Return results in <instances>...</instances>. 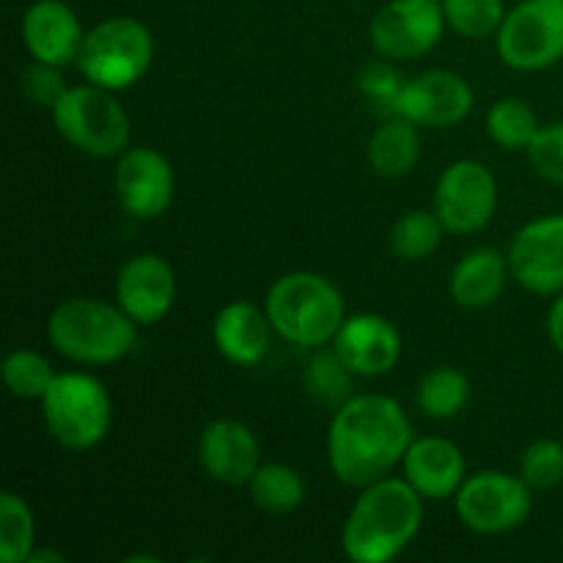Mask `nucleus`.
Masks as SVG:
<instances>
[{
  "instance_id": "nucleus-1",
  "label": "nucleus",
  "mask_w": 563,
  "mask_h": 563,
  "mask_svg": "<svg viewBox=\"0 0 563 563\" xmlns=\"http://www.w3.org/2000/svg\"><path fill=\"white\" fill-rule=\"evenodd\" d=\"M412 440V423L399 401L383 394L350 396L330 421V471L346 487L363 489L390 476Z\"/></svg>"
},
{
  "instance_id": "nucleus-2",
  "label": "nucleus",
  "mask_w": 563,
  "mask_h": 563,
  "mask_svg": "<svg viewBox=\"0 0 563 563\" xmlns=\"http://www.w3.org/2000/svg\"><path fill=\"white\" fill-rule=\"evenodd\" d=\"M423 498L407 478L385 476L361 489L341 528V550L352 563H388L416 542Z\"/></svg>"
},
{
  "instance_id": "nucleus-3",
  "label": "nucleus",
  "mask_w": 563,
  "mask_h": 563,
  "mask_svg": "<svg viewBox=\"0 0 563 563\" xmlns=\"http://www.w3.org/2000/svg\"><path fill=\"white\" fill-rule=\"evenodd\" d=\"M137 328L121 306L97 297H69L47 319V339L58 355L80 366H110L135 350Z\"/></svg>"
},
{
  "instance_id": "nucleus-4",
  "label": "nucleus",
  "mask_w": 563,
  "mask_h": 563,
  "mask_svg": "<svg viewBox=\"0 0 563 563\" xmlns=\"http://www.w3.org/2000/svg\"><path fill=\"white\" fill-rule=\"evenodd\" d=\"M275 333L302 350L333 344L346 319L344 295L330 278L308 269L286 273L269 286L264 300Z\"/></svg>"
},
{
  "instance_id": "nucleus-5",
  "label": "nucleus",
  "mask_w": 563,
  "mask_h": 563,
  "mask_svg": "<svg viewBox=\"0 0 563 563\" xmlns=\"http://www.w3.org/2000/svg\"><path fill=\"white\" fill-rule=\"evenodd\" d=\"M49 113L58 135L88 157H121L130 148L132 121L115 91L93 82L69 86Z\"/></svg>"
},
{
  "instance_id": "nucleus-6",
  "label": "nucleus",
  "mask_w": 563,
  "mask_h": 563,
  "mask_svg": "<svg viewBox=\"0 0 563 563\" xmlns=\"http://www.w3.org/2000/svg\"><path fill=\"white\" fill-rule=\"evenodd\" d=\"M42 418L60 449L91 451L113 427V399L93 374L66 372L42 396Z\"/></svg>"
},
{
  "instance_id": "nucleus-7",
  "label": "nucleus",
  "mask_w": 563,
  "mask_h": 563,
  "mask_svg": "<svg viewBox=\"0 0 563 563\" xmlns=\"http://www.w3.org/2000/svg\"><path fill=\"white\" fill-rule=\"evenodd\" d=\"M154 64V36L135 16L97 22L82 38L77 69L88 82L108 91H126L146 77Z\"/></svg>"
},
{
  "instance_id": "nucleus-8",
  "label": "nucleus",
  "mask_w": 563,
  "mask_h": 563,
  "mask_svg": "<svg viewBox=\"0 0 563 563\" xmlns=\"http://www.w3.org/2000/svg\"><path fill=\"white\" fill-rule=\"evenodd\" d=\"M454 509L467 531L500 537L526 526L533 511V489L520 473L509 476L504 471H482L465 478L454 495Z\"/></svg>"
},
{
  "instance_id": "nucleus-9",
  "label": "nucleus",
  "mask_w": 563,
  "mask_h": 563,
  "mask_svg": "<svg viewBox=\"0 0 563 563\" xmlns=\"http://www.w3.org/2000/svg\"><path fill=\"white\" fill-rule=\"evenodd\" d=\"M500 60L515 71H542L563 60V0H520L495 36Z\"/></svg>"
},
{
  "instance_id": "nucleus-10",
  "label": "nucleus",
  "mask_w": 563,
  "mask_h": 563,
  "mask_svg": "<svg viewBox=\"0 0 563 563\" xmlns=\"http://www.w3.org/2000/svg\"><path fill=\"white\" fill-rule=\"evenodd\" d=\"M498 209V179L478 159L445 165L434 185V212L449 234H478Z\"/></svg>"
},
{
  "instance_id": "nucleus-11",
  "label": "nucleus",
  "mask_w": 563,
  "mask_h": 563,
  "mask_svg": "<svg viewBox=\"0 0 563 563\" xmlns=\"http://www.w3.org/2000/svg\"><path fill=\"white\" fill-rule=\"evenodd\" d=\"M445 22L440 0H388L368 25L372 47L388 60H412L432 53L443 38Z\"/></svg>"
},
{
  "instance_id": "nucleus-12",
  "label": "nucleus",
  "mask_w": 563,
  "mask_h": 563,
  "mask_svg": "<svg viewBox=\"0 0 563 563\" xmlns=\"http://www.w3.org/2000/svg\"><path fill=\"white\" fill-rule=\"evenodd\" d=\"M511 278L526 291L555 297L563 291V214L528 220L509 242Z\"/></svg>"
},
{
  "instance_id": "nucleus-13",
  "label": "nucleus",
  "mask_w": 563,
  "mask_h": 563,
  "mask_svg": "<svg viewBox=\"0 0 563 563\" xmlns=\"http://www.w3.org/2000/svg\"><path fill=\"white\" fill-rule=\"evenodd\" d=\"M115 198L135 220H157L170 209L176 196L174 165L165 154L148 146H130L113 170Z\"/></svg>"
},
{
  "instance_id": "nucleus-14",
  "label": "nucleus",
  "mask_w": 563,
  "mask_h": 563,
  "mask_svg": "<svg viewBox=\"0 0 563 563\" xmlns=\"http://www.w3.org/2000/svg\"><path fill=\"white\" fill-rule=\"evenodd\" d=\"M471 82L451 69H429L405 82L396 115L429 130H451L473 113Z\"/></svg>"
},
{
  "instance_id": "nucleus-15",
  "label": "nucleus",
  "mask_w": 563,
  "mask_h": 563,
  "mask_svg": "<svg viewBox=\"0 0 563 563\" xmlns=\"http://www.w3.org/2000/svg\"><path fill=\"white\" fill-rule=\"evenodd\" d=\"M176 273L157 253H137L115 275V302L141 328L163 322L176 302Z\"/></svg>"
},
{
  "instance_id": "nucleus-16",
  "label": "nucleus",
  "mask_w": 563,
  "mask_h": 563,
  "mask_svg": "<svg viewBox=\"0 0 563 563\" xmlns=\"http://www.w3.org/2000/svg\"><path fill=\"white\" fill-rule=\"evenodd\" d=\"M198 462L212 482L242 487L262 465V449L247 423L218 418L209 421L198 438Z\"/></svg>"
},
{
  "instance_id": "nucleus-17",
  "label": "nucleus",
  "mask_w": 563,
  "mask_h": 563,
  "mask_svg": "<svg viewBox=\"0 0 563 563\" xmlns=\"http://www.w3.org/2000/svg\"><path fill=\"white\" fill-rule=\"evenodd\" d=\"M333 350L344 357L355 377H383L401 357V333L388 317L355 313L346 317L333 339Z\"/></svg>"
},
{
  "instance_id": "nucleus-18",
  "label": "nucleus",
  "mask_w": 563,
  "mask_h": 563,
  "mask_svg": "<svg viewBox=\"0 0 563 563\" xmlns=\"http://www.w3.org/2000/svg\"><path fill=\"white\" fill-rule=\"evenodd\" d=\"M86 31L80 16L64 0H36L22 16V44L38 64L69 66L77 64Z\"/></svg>"
},
{
  "instance_id": "nucleus-19",
  "label": "nucleus",
  "mask_w": 563,
  "mask_h": 563,
  "mask_svg": "<svg viewBox=\"0 0 563 563\" xmlns=\"http://www.w3.org/2000/svg\"><path fill=\"white\" fill-rule=\"evenodd\" d=\"M405 478L423 500H449L467 478L465 454L445 438H418L401 460Z\"/></svg>"
},
{
  "instance_id": "nucleus-20",
  "label": "nucleus",
  "mask_w": 563,
  "mask_h": 563,
  "mask_svg": "<svg viewBox=\"0 0 563 563\" xmlns=\"http://www.w3.org/2000/svg\"><path fill=\"white\" fill-rule=\"evenodd\" d=\"M273 330L267 311L247 300H234L220 308L218 317H214V350L234 366H256L269 352Z\"/></svg>"
},
{
  "instance_id": "nucleus-21",
  "label": "nucleus",
  "mask_w": 563,
  "mask_h": 563,
  "mask_svg": "<svg viewBox=\"0 0 563 563\" xmlns=\"http://www.w3.org/2000/svg\"><path fill=\"white\" fill-rule=\"evenodd\" d=\"M511 278L509 258L498 247H476L465 253L451 269V300L467 311H484L495 306Z\"/></svg>"
},
{
  "instance_id": "nucleus-22",
  "label": "nucleus",
  "mask_w": 563,
  "mask_h": 563,
  "mask_svg": "<svg viewBox=\"0 0 563 563\" xmlns=\"http://www.w3.org/2000/svg\"><path fill=\"white\" fill-rule=\"evenodd\" d=\"M366 159L372 170L383 179H401L416 170L418 159H421V135H418V124L412 121L396 119L385 121L374 130L368 137Z\"/></svg>"
},
{
  "instance_id": "nucleus-23",
  "label": "nucleus",
  "mask_w": 563,
  "mask_h": 563,
  "mask_svg": "<svg viewBox=\"0 0 563 563\" xmlns=\"http://www.w3.org/2000/svg\"><path fill=\"white\" fill-rule=\"evenodd\" d=\"M247 493L256 509L284 517L306 504V478L284 462H262L247 482Z\"/></svg>"
},
{
  "instance_id": "nucleus-24",
  "label": "nucleus",
  "mask_w": 563,
  "mask_h": 563,
  "mask_svg": "<svg viewBox=\"0 0 563 563\" xmlns=\"http://www.w3.org/2000/svg\"><path fill=\"white\" fill-rule=\"evenodd\" d=\"M471 401V379L454 366H438L423 374L416 390V405L432 421L456 418Z\"/></svg>"
},
{
  "instance_id": "nucleus-25",
  "label": "nucleus",
  "mask_w": 563,
  "mask_h": 563,
  "mask_svg": "<svg viewBox=\"0 0 563 563\" xmlns=\"http://www.w3.org/2000/svg\"><path fill=\"white\" fill-rule=\"evenodd\" d=\"M443 234L445 225L434 209H410L390 225L388 245L401 262H423L443 245Z\"/></svg>"
},
{
  "instance_id": "nucleus-26",
  "label": "nucleus",
  "mask_w": 563,
  "mask_h": 563,
  "mask_svg": "<svg viewBox=\"0 0 563 563\" xmlns=\"http://www.w3.org/2000/svg\"><path fill=\"white\" fill-rule=\"evenodd\" d=\"M352 368L346 366L344 357L330 346H319L313 350V355L308 357L306 372H302V383H306V390L319 401V405L328 407H341L352 396Z\"/></svg>"
},
{
  "instance_id": "nucleus-27",
  "label": "nucleus",
  "mask_w": 563,
  "mask_h": 563,
  "mask_svg": "<svg viewBox=\"0 0 563 563\" xmlns=\"http://www.w3.org/2000/svg\"><path fill=\"white\" fill-rule=\"evenodd\" d=\"M36 548V517L16 493L0 495V561L27 563Z\"/></svg>"
},
{
  "instance_id": "nucleus-28",
  "label": "nucleus",
  "mask_w": 563,
  "mask_h": 563,
  "mask_svg": "<svg viewBox=\"0 0 563 563\" xmlns=\"http://www.w3.org/2000/svg\"><path fill=\"white\" fill-rule=\"evenodd\" d=\"M539 126L542 124L531 104L517 97L498 99L487 113V135L506 152H528Z\"/></svg>"
},
{
  "instance_id": "nucleus-29",
  "label": "nucleus",
  "mask_w": 563,
  "mask_h": 563,
  "mask_svg": "<svg viewBox=\"0 0 563 563\" xmlns=\"http://www.w3.org/2000/svg\"><path fill=\"white\" fill-rule=\"evenodd\" d=\"M55 377L58 374L53 372V363L36 350H14L3 361V383L16 399L42 401Z\"/></svg>"
},
{
  "instance_id": "nucleus-30",
  "label": "nucleus",
  "mask_w": 563,
  "mask_h": 563,
  "mask_svg": "<svg viewBox=\"0 0 563 563\" xmlns=\"http://www.w3.org/2000/svg\"><path fill=\"white\" fill-rule=\"evenodd\" d=\"M445 22L454 33L471 42L498 36L506 20L504 0H440Z\"/></svg>"
},
{
  "instance_id": "nucleus-31",
  "label": "nucleus",
  "mask_w": 563,
  "mask_h": 563,
  "mask_svg": "<svg viewBox=\"0 0 563 563\" xmlns=\"http://www.w3.org/2000/svg\"><path fill=\"white\" fill-rule=\"evenodd\" d=\"M520 476L537 493H548L563 482V443L553 438L533 440L520 456Z\"/></svg>"
},
{
  "instance_id": "nucleus-32",
  "label": "nucleus",
  "mask_w": 563,
  "mask_h": 563,
  "mask_svg": "<svg viewBox=\"0 0 563 563\" xmlns=\"http://www.w3.org/2000/svg\"><path fill=\"white\" fill-rule=\"evenodd\" d=\"M528 159L544 181L563 187V121L539 126L528 146Z\"/></svg>"
},
{
  "instance_id": "nucleus-33",
  "label": "nucleus",
  "mask_w": 563,
  "mask_h": 563,
  "mask_svg": "<svg viewBox=\"0 0 563 563\" xmlns=\"http://www.w3.org/2000/svg\"><path fill=\"white\" fill-rule=\"evenodd\" d=\"M405 82L407 80H401V75L388 60H372L357 75V88H361L363 97L372 104H377V108L390 110V113H396V102H399Z\"/></svg>"
},
{
  "instance_id": "nucleus-34",
  "label": "nucleus",
  "mask_w": 563,
  "mask_h": 563,
  "mask_svg": "<svg viewBox=\"0 0 563 563\" xmlns=\"http://www.w3.org/2000/svg\"><path fill=\"white\" fill-rule=\"evenodd\" d=\"M20 86L33 104H38V108H49V110H53V104L58 102L60 93L69 88L64 82V77H60V66L38 64V60H33V64L22 71Z\"/></svg>"
},
{
  "instance_id": "nucleus-35",
  "label": "nucleus",
  "mask_w": 563,
  "mask_h": 563,
  "mask_svg": "<svg viewBox=\"0 0 563 563\" xmlns=\"http://www.w3.org/2000/svg\"><path fill=\"white\" fill-rule=\"evenodd\" d=\"M548 335H550V344H553L563 355V291L561 295H555L553 306H550Z\"/></svg>"
},
{
  "instance_id": "nucleus-36",
  "label": "nucleus",
  "mask_w": 563,
  "mask_h": 563,
  "mask_svg": "<svg viewBox=\"0 0 563 563\" xmlns=\"http://www.w3.org/2000/svg\"><path fill=\"white\" fill-rule=\"evenodd\" d=\"M64 561H66L64 553H58V550H49V548H44V550L33 548L31 559H27V563H64Z\"/></svg>"
}]
</instances>
